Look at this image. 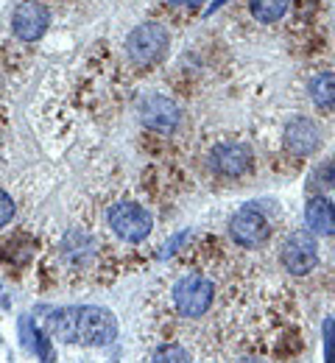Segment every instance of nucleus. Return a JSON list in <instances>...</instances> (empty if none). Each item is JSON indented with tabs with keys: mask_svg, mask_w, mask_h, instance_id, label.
I'll return each instance as SVG.
<instances>
[{
	"mask_svg": "<svg viewBox=\"0 0 335 363\" xmlns=\"http://www.w3.org/2000/svg\"><path fill=\"white\" fill-rule=\"evenodd\" d=\"M221 3H227V0H215V3H212V9H218ZM212 9H210V11H212Z\"/></svg>",
	"mask_w": 335,
	"mask_h": 363,
	"instance_id": "nucleus-19",
	"label": "nucleus"
},
{
	"mask_svg": "<svg viewBox=\"0 0 335 363\" xmlns=\"http://www.w3.org/2000/svg\"><path fill=\"white\" fill-rule=\"evenodd\" d=\"M319 129L307 118H293L285 126V148L296 157H307L319 148Z\"/></svg>",
	"mask_w": 335,
	"mask_h": 363,
	"instance_id": "nucleus-10",
	"label": "nucleus"
},
{
	"mask_svg": "<svg viewBox=\"0 0 335 363\" xmlns=\"http://www.w3.org/2000/svg\"><path fill=\"white\" fill-rule=\"evenodd\" d=\"M283 266L290 274H310L319 266V243L310 232H293L283 246Z\"/></svg>",
	"mask_w": 335,
	"mask_h": 363,
	"instance_id": "nucleus-6",
	"label": "nucleus"
},
{
	"mask_svg": "<svg viewBox=\"0 0 335 363\" xmlns=\"http://www.w3.org/2000/svg\"><path fill=\"white\" fill-rule=\"evenodd\" d=\"M20 335H23V344H25L40 361L56 363V352H53V341H50V335L42 330V327H37L31 316L20 318Z\"/></svg>",
	"mask_w": 335,
	"mask_h": 363,
	"instance_id": "nucleus-12",
	"label": "nucleus"
},
{
	"mask_svg": "<svg viewBox=\"0 0 335 363\" xmlns=\"http://www.w3.org/2000/svg\"><path fill=\"white\" fill-rule=\"evenodd\" d=\"M151 363H191V355L179 344H165V347L157 350V355H154Z\"/></svg>",
	"mask_w": 335,
	"mask_h": 363,
	"instance_id": "nucleus-15",
	"label": "nucleus"
},
{
	"mask_svg": "<svg viewBox=\"0 0 335 363\" xmlns=\"http://www.w3.org/2000/svg\"><path fill=\"white\" fill-rule=\"evenodd\" d=\"M14 218V201L6 190H0V227H6Z\"/></svg>",
	"mask_w": 335,
	"mask_h": 363,
	"instance_id": "nucleus-17",
	"label": "nucleus"
},
{
	"mask_svg": "<svg viewBox=\"0 0 335 363\" xmlns=\"http://www.w3.org/2000/svg\"><path fill=\"white\" fill-rule=\"evenodd\" d=\"M109 227L118 238L129 240V243H140L151 235V213L145 210L143 204H135V201H120L109 210Z\"/></svg>",
	"mask_w": 335,
	"mask_h": 363,
	"instance_id": "nucleus-3",
	"label": "nucleus"
},
{
	"mask_svg": "<svg viewBox=\"0 0 335 363\" xmlns=\"http://www.w3.org/2000/svg\"><path fill=\"white\" fill-rule=\"evenodd\" d=\"M268 218L254 207V204H246V207H240L238 213L232 216V221H229V235L235 238V243L243 246V249H254V246H260L266 238H268Z\"/></svg>",
	"mask_w": 335,
	"mask_h": 363,
	"instance_id": "nucleus-5",
	"label": "nucleus"
},
{
	"mask_svg": "<svg viewBox=\"0 0 335 363\" xmlns=\"http://www.w3.org/2000/svg\"><path fill=\"white\" fill-rule=\"evenodd\" d=\"M288 3L290 0H251V14L260 20V23H277L280 17H285Z\"/></svg>",
	"mask_w": 335,
	"mask_h": 363,
	"instance_id": "nucleus-14",
	"label": "nucleus"
},
{
	"mask_svg": "<svg viewBox=\"0 0 335 363\" xmlns=\"http://www.w3.org/2000/svg\"><path fill=\"white\" fill-rule=\"evenodd\" d=\"M212 296H215V285L204 274H185L174 285V291H171V299H174L176 313L185 318L204 316L210 311V305H212Z\"/></svg>",
	"mask_w": 335,
	"mask_h": 363,
	"instance_id": "nucleus-2",
	"label": "nucleus"
},
{
	"mask_svg": "<svg viewBox=\"0 0 335 363\" xmlns=\"http://www.w3.org/2000/svg\"><path fill=\"white\" fill-rule=\"evenodd\" d=\"M165 48H168V31L159 23H143V26H137L129 34V40H126L129 59L135 65H151V62H157L165 53Z\"/></svg>",
	"mask_w": 335,
	"mask_h": 363,
	"instance_id": "nucleus-4",
	"label": "nucleus"
},
{
	"mask_svg": "<svg viewBox=\"0 0 335 363\" xmlns=\"http://www.w3.org/2000/svg\"><path fill=\"white\" fill-rule=\"evenodd\" d=\"M168 3H174V6H198L204 0H168Z\"/></svg>",
	"mask_w": 335,
	"mask_h": 363,
	"instance_id": "nucleus-18",
	"label": "nucleus"
},
{
	"mask_svg": "<svg viewBox=\"0 0 335 363\" xmlns=\"http://www.w3.org/2000/svg\"><path fill=\"white\" fill-rule=\"evenodd\" d=\"M140 121L148 129L174 132L179 123V106L165 95H145L140 101Z\"/></svg>",
	"mask_w": 335,
	"mask_h": 363,
	"instance_id": "nucleus-8",
	"label": "nucleus"
},
{
	"mask_svg": "<svg viewBox=\"0 0 335 363\" xmlns=\"http://www.w3.org/2000/svg\"><path fill=\"white\" fill-rule=\"evenodd\" d=\"M50 23V11L40 0H23L11 14V28L23 43H34L45 34Z\"/></svg>",
	"mask_w": 335,
	"mask_h": 363,
	"instance_id": "nucleus-7",
	"label": "nucleus"
},
{
	"mask_svg": "<svg viewBox=\"0 0 335 363\" xmlns=\"http://www.w3.org/2000/svg\"><path fill=\"white\" fill-rule=\"evenodd\" d=\"M210 165H212V171H218L221 177H240V174H246L249 165H251V151H249V145H243V143L218 145V148H212V154H210Z\"/></svg>",
	"mask_w": 335,
	"mask_h": 363,
	"instance_id": "nucleus-9",
	"label": "nucleus"
},
{
	"mask_svg": "<svg viewBox=\"0 0 335 363\" xmlns=\"http://www.w3.org/2000/svg\"><path fill=\"white\" fill-rule=\"evenodd\" d=\"M322 347H324V363H335V318L327 316L322 324Z\"/></svg>",
	"mask_w": 335,
	"mask_h": 363,
	"instance_id": "nucleus-16",
	"label": "nucleus"
},
{
	"mask_svg": "<svg viewBox=\"0 0 335 363\" xmlns=\"http://www.w3.org/2000/svg\"><path fill=\"white\" fill-rule=\"evenodd\" d=\"M310 95H313V101H316L319 109L333 112L335 109V73H319V76L310 82Z\"/></svg>",
	"mask_w": 335,
	"mask_h": 363,
	"instance_id": "nucleus-13",
	"label": "nucleus"
},
{
	"mask_svg": "<svg viewBox=\"0 0 335 363\" xmlns=\"http://www.w3.org/2000/svg\"><path fill=\"white\" fill-rule=\"evenodd\" d=\"M45 333L64 344L109 347L118 338V318L112 316V311L98 305H73L50 311L45 318Z\"/></svg>",
	"mask_w": 335,
	"mask_h": 363,
	"instance_id": "nucleus-1",
	"label": "nucleus"
},
{
	"mask_svg": "<svg viewBox=\"0 0 335 363\" xmlns=\"http://www.w3.org/2000/svg\"><path fill=\"white\" fill-rule=\"evenodd\" d=\"M305 224L310 227L313 235H324V238L335 235L333 201H330V199H324V196L310 199V201H307V207H305Z\"/></svg>",
	"mask_w": 335,
	"mask_h": 363,
	"instance_id": "nucleus-11",
	"label": "nucleus"
}]
</instances>
